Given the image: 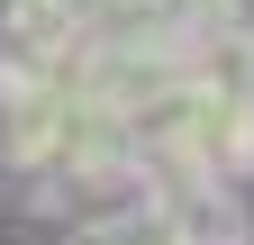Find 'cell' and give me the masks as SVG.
I'll return each instance as SVG.
<instances>
[{"label":"cell","mask_w":254,"mask_h":245,"mask_svg":"<svg viewBox=\"0 0 254 245\" xmlns=\"http://www.w3.org/2000/svg\"><path fill=\"white\" fill-rule=\"evenodd\" d=\"M109 164H127V118L82 82V55L27 109L0 118V173L18 191H46V182H73V173H109Z\"/></svg>","instance_id":"6da1fadb"},{"label":"cell","mask_w":254,"mask_h":245,"mask_svg":"<svg viewBox=\"0 0 254 245\" xmlns=\"http://www.w3.org/2000/svg\"><path fill=\"white\" fill-rule=\"evenodd\" d=\"M82 9H100V0H82Z\"/></svg>","instance_id":"277c9868"},{"label":"cell","mask_w":254,"mask_h":245,"mask_svg":"<svg viewBox=\"0 0 254 245\" xmlns=\"http://www.w3.org/2000/svg\"><path fill=\"white\" fill-rule=\"evenodd\" d=\"M173 55L218 100H254V0H173Z\"/></svg>","instance_id":"7a4b0ae2"},{"label":"cell","mask_w":254,"mask_h":245,"mask_svg":"<svg viewBox=\"0 0 254 245\" xmlns=\"http://www.w3.org/2000/svg\"><path fill=\"white\" fill-rule=\"evenodd\" d=\"M73 245H190V227L173 218L164 200H136V209H118V218L73 227Z\"/></svg>","instance_id":"3957f363"}]
</instances>
